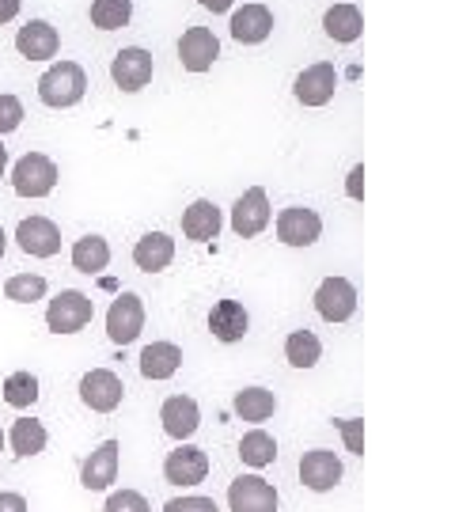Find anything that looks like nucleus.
<instances>
[{
  "instance_id": "1",
  "label": "nucleus",
  "mask_w": 455,
  "mask_h": 512,
  "mask_svg": "<svg viewBox=\"0 0 455 512\" xmlns=\"http://www.w3.org/2000/svg\"><path fill=\"white\" fill-rule=\"evenodd\" d=\"M84 92H88V76L76 61H57L38 80V99L54 110L76 107L84 99Z\"/></svg>"
},
{
  "instance_id": "2",
  "label": "nucleus",
  "mask_w": 455,
  "mask_h": 512,
  "mask_svg": "<svg viewBox=\"0 0 455 512\" xmlns=\"http://www.w3.org/2000/svg\"><path fill=\"white\" fill-rule=\"evenodd\" d=\"M91 315H95V300H91L88 293H80V289H61V293L50 300V308H46V327L54 330V334H76V330L88 327Z\"/></svg>"
},
{
  "instance_id": "3",
  "label": "nucleus",
  "mask_w": 455,
  "mask_h": 512,
  "mask_svg": "<svg viewBox=\"0 0 455 512\" xmlns=\"http://www.w3.org/2000/svg\"><path fill=\"white\" fill-rule=\"evenodd\" d=\"M57 186V164L42 152H27L12 167V190L19 198H46Z\"/></svg>"
},
{
  "instance_id": "4",
  "label": "nucleus",
  "mask_w": 455,
  "mask_h": 512,
  "mask_svg": "<svg viewBox=\"0 0 455 512\" xmlns=\"http://www.w3.org/2000/svg\"><path fill=\"white\" fill-rule=\"evenodd\" d=\"M145 330V300L137 293H118L107 311V334L114 346H129L137 342Z\"/></svg>"
},
{
  "instance_id": "5",
  "label": "nucleus",
  "mask_w": 455,
  "mask_h": 512,
  "mask_svg": "<svg viewBox=\"0 0 455 512\" xmlns=\"http://www.w3.org/2000/svg\"><path fill=\"white\" fill-rule=\"evenodd\" d=\"M80 399L95 414H114L126 399V384L110 368H91L88 376L80 380Z\"/></svg>"
},
{
  "instance_id": "6",
  "label": "nucleus",
  "mask_w": 455,
  "mask_h": 512,
  "mask_svg": "<svg viewBox=\"0 0 455 512\" xmlns=\"http://www.w3.org/2000/svg\"><path fill=\"white\" fill-rule=\"evenodd\" d=\"M228 509L232 512H277L281 497L262 475H239L228 486Z\"/></svg>"
},
{
  "instance_id": "7",
  "label": "nucleus",
  "mask_w": 455,
  "mask_h": 512,
  "mask_svg": "<svg viewBox=\"0 0 455 512\" xmlns=\"http://www.w3.org/2000/svg\"><path fill=\"white\" fill-rule=\"evenodd\" d=\"M342 478H346V467H342L338 452H330V448H311L300 459V482L308 486L311 494H327Z\"/></svg>"
},
{
  "instance_id": "8",
  "label": "nucleus",
  "mask_w": 455,
  "mask_h": 512,
  "mask_svg": "<svg viewBox=\"0 0 455 512\" xmlns=\"http://www.w3.org/2000/svg\"><path fill=\"white\" fill-rule=\"evenodd\" d=\"M319 236H323V217L315 209H308V205L281 209V217H277V239L285 247H311V243H319Z\"/></svg>"
},
{
  "instance_id": "9",
  "label": "nucleus",
  "mask_w": 455,
  "mask_h": 512,
  "mask_svg": "<svg viewBox=\"0 0 455 512\" xmlns=\"http://www.w3.org/2000/svg\"><path fill=\"white\" fill-rule=\"evenodd\" d=\"M315 311L327 323H346V319H353V311H357V289H353V281H346V277H327L315 289Z\"/></svg>"
},
{
  "instance_id": "10",
  "label": "nucleus",
  "mask_w": 455,
  "mask_h": 512,
  "mask_svg": "<svg viewBox=\"0 0 455 512\" xmlns=\"http://www.w3.org/2000/svg\"><path fill=\"white\" fill-rule=\"evenodd\" d=\"M266 224H270V198H266V190L262 186H251L243 198H236L232 205V232L239 239H255L266 232Z\"/></svg>"
},
{
  "instance_id": "11",
  "label": "nucleus",
  "mask_w": 455,
  "mask_h": 512,
  "mask_svg": "<svg viewBox=\"0 0 455 512\" xmlns=\"http://www.w3.org/2000/svg\"><path fill=\"white\" fill-rule=\"evenodd\" d=\"M334 92H338V73H334L330 61L308 65L304 73L296 76V84H292L296 103H304V107H327L330 99H334Z\"/></svg>"
},
{
  "instance_id": "12",
  "label": "nucleus",
  "mask_w": 455,
  "mask_h": 512,
  "mask_svg": "<svg viewBox=\"0 0 455 512\" xmlns=\"http://www.w3.org/2000/svg\"><path fill=\"white\" fill-rule=\"evenodd\" d=\"M118 459H122V444L118 440H103L80 467V486L99 494V490H110L114 478H118Z\"/></svg>"
},
{
  "instance_id": "13",
  "label": "nucleus",
  "mask_w": 455,
  "mask_h": 512,
  "mask_svg": "<svg viewBox=\"0 0 455 512\" xmlns=\"http://www.w3.org/2000/svg\"><path fill=\"white\" fill-rule=\"evenodd\" d=\"M152 69H156V61L141 46H126V50H118L114 61H110V76H114V84L122 92H141L148 80H152Z\"/></svg>"
},
{
  "instance_id": "14",
  "label": "nucleus",
  "mask_w": 455,
  "mask_h": 512,
  "mask_svg": "<svg viewBox=\"0 0 455 512\" xmlns=\"http://www.w3.org/2000/svg\"><path fill=\"white\" fill-rule=\"evenodd\" d=\"M209 475V456L205 448H194V444H179L175 452H167L164 459V478L171 486H198Z\"/></svg>"
},
{
  "instance_id": "15",
  "label": "nucleus",
  "mask_w": 455,
  "mask_h": 512,
  "mask_svg": "<svg viewBox=\"0 0 455 512\" xmlns=\"http://www.w3.org/2000/svg\"><path fill=\"white\" fill-rule=\"evenodd\" d=\"M217 57H220V42L209 27H190L179 38V61L186 73H209Z\"/></svg>"
},
{
  "instance_id": "16",
  "label": "nucleus",
  "mask_w": 455,
  "mask_h": 512,
  "mask_svg": "<svg viewBox=\"0 0 455 512\" xmlns=\"http://www.w3.org/2000/svg\"><path fill=\"white\" fill-rule=\"evenodd\" d=\"M19 247L31 258H54L61 251V228L50 217H27L16 228Z\"/></svg>"
},
{
  "instance_id": "17",
  "label": "nucleus",
  "mask_w": 455,
  "mask_h": 512,
  "mask_svg": "<svg viewBox=\"0 0 455 512\" xmlns=\"http://www.w3.org/2000/svg\"><path fill=\"white\" fill-rule=\"evenodd\" d=\"M160 425L171 440H190L201 425V406L190 399V395H171L164 406H160Z\"/></svg>"
},
{
  "instance_id": "18",
  "label": "nucleus",
  "mask_w": 455,
  "mask_h": 512,
  "mask_svg": "<svg viewBox=\"0 0 455 512\" xmlns=\"http://www.w3.org/2000/svg\"><path fill=\"white\" fill-rule=\"evenodd\" d=\"M209 330H213L217 342L232 346V342H243V338H247L251 315H247V308H243L239 300H217L213 311H209Z\"/></svg>"
},
{
  "instance_id": "19",
  "label": "nucleus",
  "mask_w": 455,
  "mask_h": 512,
  "mask_svg": "<svg viewBox=\"0 0 455 512\" xmlns=\"http://www.w3.org/2000/svg\"><path fill=\"white\" fill-rule=\"evenodd\" d=\"M232 38L243 42V46H258V42H266L273 31V12L266 4H243L239 12H232Z\"/></svg>"
},
{
  "instance_id": "20",
  "label": "nucleus",
  "mask_w": 455,
  "mask_h": 512,
  "mask_svg": "<svg viewBox=\"0 0 455 512\" xmlns=\"http://www.w3.org/2000/svg\"><path fill=\"white\" fill-rule=\"evenodd\" d=\"M57 46H61V38H57V31L46 19H31L27 27H19L16 50L27 57V61H50V57L57 54Z\"/></svg>"
},
{
  "instance_id": "21",
  "label": "nucleus",
  "mask_w": 455,
  "mask_h": 512,
  "mask_svg": "<svg viewBox=\"0 0 455 512\" xmlns=\"http://www.w3.org/2000/svg\"><path fill=\"white\" fill-rule=\"evenodd\" d=\"M171 258H175V239L167 236V232H148L133 243V262H137V270H145V274H160L171 266Z\"/></svg>"
},
{
  "instance_id": "22",
  "label": "nucleus",
  "mask_w": 455,
  "mask_h": 512,
  "mask_svg": "<svg viewBox=\"0 0 455 512\" xmlns=\"http://www.w3.org/2000/svg\"><path fill=\"white\" fill-rule=\"evenodd\" d=\"M220 224H224V220H220L217 202L198 198V202L182 213V236L194 239V243H209V239L220 236Z\"/></svg>"
},
{
  "instance_id": "23",
  "label": "nucleus",
  "mask_w": 455,
  "mask_h": 512,
  "mask_svg": "<svg viewBox=\"0 0 455 512\" xmlns=\"http://www.w3.org/2000/svg\"><path fill=\"white\" fill-rule=\"evenodd\" d=\"M182 368V349L175 342H152L141 349V376L145 380H171Z\"/></svg>"
},
{
  "instance_id": "24",
  "label": "nucleus",
  "mask_w": 455,
  "mask_h": 512,
  "mask_svg": "<svg viewBox=\"0 0 455 512\" xmlns=\"http://www.w3.org/2000/svg\"><path fill=\"white\" fill-rule=\"evenodd\" d=\"M232 410L239 414V421H251V425H262V421L273 418V410H277V395H273L270 387H243L236 395V403Z\"/></svg>"
},
{
  "instance_id": "25",
  "label": "nucleus",
  "mask_w": 455,
  "mask_h": 512,
  "mask_svg": "<svg viewBox=\"0 0 455 512\" xmlns=\"http://www.w3.org/2000/svg\"><path fill=\"white\" fill-rule=\"evenodd\" d=\"M323 31H327L334 42H357L364 31V19L353 4H334L323 16Z\"/></svg>"
},
{
  "instance_id": "26",
  "label": "nucleus",
  "mask_w": 455,
  "mask_h": 512,
  "mask_svg": "<svg viewBox=\"0 0 455 512\" xmlns=\"http://www.w3.org/2000/svg\"><path fill=\"white\" fill-rule=\"evenodd\" d=\"M110 262V243L103 236H84L73 243V266L80 274H103Z\"/></svg>"
},
{
  "instance_id": "27",
  "label": "nucleus",
  "mask_w": 455,
  "mask_h": 512,
  "mask_svg": "<svg viewBox=\"0 0 455 512\" xmlns=\"http://www.w3.org/2000/svg\"><path fill=\"white\" fill-rule=\"evenodd\" d=\"M239 459L251 471H262V467H270L273 459H277V440L266 429H251V433H243V440H239Z\"/></svg>"
},
{
  "instance_id": "28",
  "label": "nucleus",
  "mask_w": 455,
  "mask_h": 512,
  "mask_svg": "<svg viewBox=\"0 0 455 512\" xmlns=\"http://www.w3.org/2000/svg\"><path fill=\"white\" fill-rule=\"evenodd\" d=\"M285 361L292 368H315L323 361V342L311 330H292L285 338Z\"/></svg>"
},
{
  "instance_id": "29",
  "label": "nucleus",
  "mask_w": 455,
  "mask_h": 512,
  "mask_svg": "<svg viewBox=\"0 0 455 512\" xmlns=\"http://www.w3.org/2000/svg\"><path fill=\"white\" fill-rule=\"evenodd\" d=\"M46 425L35 418H19L16 425H12V433H8V444H12V452H16L19 459L27 456H38L42 448H46Z\"/></svg>"
},
{
  "instance_id": "30",
  "label": "nucleus",
  "mask_w": 455,
  "mask_h": 512,
  "mask_svg": "<svg viewBox=\"0 0 455 512\" xmlns=\"http://www.w3.org/2000/svg\"><path fill=\"white\" fill-rule=\"evenodd\" d=\"M88 16L99 31H118V27H126L129 16H133V0H91Z\"/></svg>"
},
{
  "instance_id": "31",
  "label": "nucleus",
  "mask_w": 455,
  "mask_h": 512,
  "mask_svg": "<svg viewBox=\"0 0 455 512\" xmlns=\"http://www.w3.org/2000/svg\"><path fill=\"white\" fill-rule=\"evenodd\" d=\"M4 403L16 406V410H27V406L38 403V380L31 372H12L4 380Z\"/></svg>"
},
{
  "instance_id": "32",
  "label": "nucleus",
  "mask_w": 455,
  "mask_h": 512,
  "mask_svg": "<svg viewBox=\"0 0 455 512\" xmlns=\"http://www.w3.org/2000/svg\"><path fill=\"white\" fill-rule=\"evenodd\" d=\"M4 296L16 304H35L46 296V277L42 274H16L4 281Z\"/></svg>"
},
{
  "instance_id": "33",
  "label": "nucleus",
  "mask_w": 455,
  "mask_h": 512,
  "mask_svg": "<svg viewBox=\"0 0 455 512\" xmlns=\"http://www.w3.org/2000/svg\"><path fill=\"white\" fill-rule=\"evenodd\" d=\"M103 512H152V509H148L145 494H137V490H114L107 497Z\"/></svg>"
},
{
  "instance_id": "34",
  "label": "nucleus",
  "mask_w": 455,
  "mask_h": 512,
  "mask_svg": "<svg viewBox=\"0 0 455 512\" xmlns=\"http://www.w3.org/2000/svg\"><path fill=\"white\" fill-rule=\"evenodd\" d=\"M334 429H338L342 440H346V452L364 456V421L361 418H338L334 421Z\"/></svg>"
},
{
  "instance_id": "35",
  "label": "nucleus",
  "mask_w": 455,
  "mask_h": 512,
  "mask_svg": "<svg viewBox=\"0 0 455 512\" xmlns=\"http://www.w3.org/2000/svg\"><path fill=\"white\" fill-rule=\"evenodd\" d=\"M19 126H23V103L16 95H0V137L16 133Z\"/></svg>"
},
{
  "instance_id": "36",
  "label": "nucleus",
  "mask_w": 455,
  "mask_h": 512,
  "mask_svg": "<svg viewBox=\"0 0 455 512\" xmlns=\"http://www.w3.org/2000/svg\"><path fill=\"white\" fill-rule=\"evenodd\" d=\"M164 512H220V509H217V501H213V497L190 494V497H175V501H167Z\"/></svg>"
},
{
  "instance_id": "37",
  "label": "nucleus",
  "mask_w": 455,
  "mask_h": 512,
  "mask_svg": "<svg viewBox=\"0 0 455 512\" xmlns=\"http://www.w3.org/2000/svg\"><path fill=\"white\" fill-rule=\"evenodd\" d=\"M364 164H357L353 171H349V183H346V194L353 198V202H364Z\"/></svg>"
},
{
  "instance_id": "38",
  "label": "nucleus",
  "mask_w": 455,
  "mask_h": 512,
  "mask_svg": "<svg viewBox=\"0 0 455 512\" xmlns=\"http://www.w3.org/2000/svg\"><path fill=\"white\" fill-rule=\"evenodd\" d=\"M0 512H27V501L19 494H0Z\"/></svg>"
},
{
  "instance_id": "39",
  "label": "nucleus",
  "mask_w": 455,
  "mask_h": 512,
  "mask_svg": "<svg viewBox=\"0 0 455 512\" xmlns=\"http://www.w3.org/2000/svg\"><path fill=\"white\" fill-rule=\"evenodd\" d=\"M19 16V0H0V23H8V19Z\"/></svg>"
},
{
  "instance_id": "40",
  "label": "nucleus",
  "mask_w": 455,
  "mask_h": 512,
  "mask_svg": "<svg viewBox=\"0 0 455 512\" xmlns=\"http://www.w3.org/2000/svg\"><path fill=\"white\" fill-rule=\"evenodd\" d=\"M198 4L205 8V12H213V16H217V12H228L236 0H198Z\"/></svg>"
},
{
  "instance_id": "41",
  "label": "nucleus",
  "mask_w": 455,
  "mask_h": 512,
  "mask_svg": "<svg viewBox=\"0 0 455 512\" xmlns=\"http://www.w3.org/2000/svg\"><path fill=\"white\" fill-rule=\"evenodd\" d=\"M4 167H8V148L0 145V175H4Z\"/></svg>"
},
{
  "instance_id": "42",
  "label": "nucleus",
  "mask_w": 455,
  "mask_h": 512,
  "mask_svg": "<svg viewBox=\"0 0 455 512\" xmlns=\"http://www.w3.org/2000/svg\"><path fill=\"white\" fill-rule=\"evenodd\" d=\"M4 247H8V236H4V228H0V258H4Z\"/></svg>"
},
{
  "instance_id": "43",
  "label": "nucleus",
  "mask_w": 455,
  "mask_h": 512,
  "mask_svg": "<svg viewBox=\"0 0 455 512\" xmlns=\"http://www.w3.org/2000/svg\"><path fill=\"white\" fill-rule=\"evenodd\" d=\"M0 448H4V433H0Z\"/></svg>"
}]
</instances>
